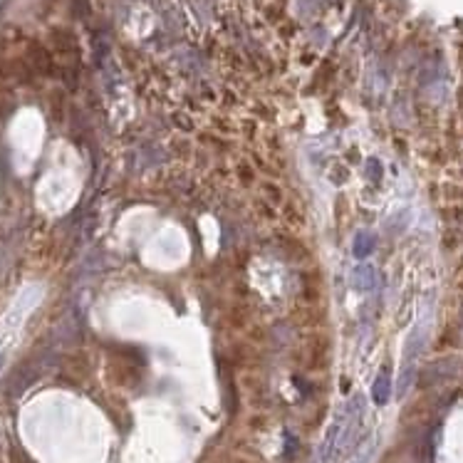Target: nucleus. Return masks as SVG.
<instances>
[{"label": "nucleus", "instance_id": "obj_1", "mask_svg": "<svg viewBox=\"0 0 463 463\" xmlns=\"http://www.w3.org/2000/svg\"><path fill=\"white\" fill-rule=\"evenodd\" d=\"M339 434H342V416H337V419L332 421V426L327 429L317 454H315V463H329V459H332V454H334V446H337V441H339Z\"/></svg>", "mask_w": 463, "mask_h": 463}]
</instances>
